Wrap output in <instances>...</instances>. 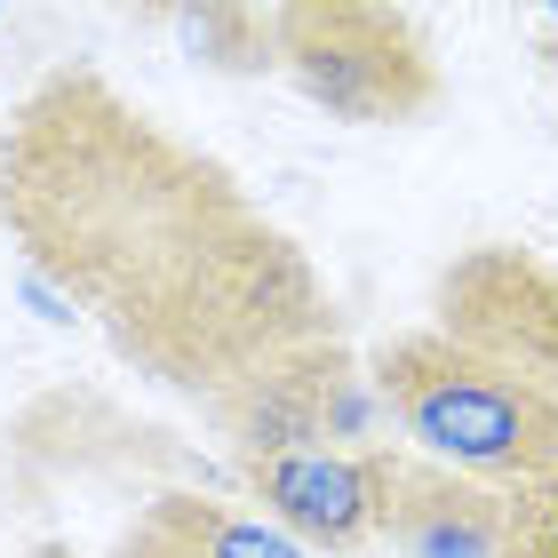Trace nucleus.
<instances>
[{
  "label": "nucleus",
  "mask_w": 558,
  "mask_h": 558,
  "mask_svg": "<svg viewBox=\"0 0 558 558\" xmlns=\"http://www.w3.org/2000/svg\"><path fill=\"white\" fill-rule=\"evenodd\" d=\"M399 463L408 447L375 439V447H303V454H271V463H232L247 502L295 535L303 550H367L391 526V495H399Z\"/></svg>",
  "instance_id": "obj_5"
},
{
  "label": "nucleus",
  "mask_w": 558,
  "mask_h": 558,
  "mask_svg": "<svg viewBox=\"0 0 558 558\" xmlns=\"http://www.w3.org/2000/svg\"><path fill=\"white\" fill-rule=\"evenodd\" d=\"M112 558H199V550H192L184 535H168V526L151 519V511H136V526L112 543Z\"/></svg>",
  "instance_id": "obj_10"
},
{
  "label": "nucleus",
  "mask_w": 558,
  "mask_h": 558,
  "mask_svg": "<svg viewBox=\"0 0 558 558\" xmlns=\"http://www.w3.org/2000/svg\"><path fill=\"white\" fill-rule=\"evenodd\" d=\"M430 327L558 399V264L519 240L463 247L430 279Z\"/></svg>",
  "instance_id": "obj_4"
},
{
  "label": "nucleus",
  "mask_w": 558,
  "mask_h": 558,
  "mask_svg": "<svg viewBox=\"0 0 558 558\" xmlns=\"http://www.w3.org/2000/svg\"><path fill=\"white\" fill-rule=\"evenodd\" d=\"M0 232L120 367L208 430L279 360L343 343L303 240L96 64L40 72L0 120Z\"/></svg>",
  "instance_id": "obj_1"
},
{
  "label": "nucleus",
  "mask_w": 558,
  "mask_h": 558,
  "mask_svg": "<svg viewBox=\"0 0 558 558\" xmlns=\"http://www.w3.org/2000/svg\"><path fill=\"white\" fill-rule=\"evenodd\" d=\"M543 57H550V72H558V16L543 24Z\"/></svg>",
  "instance_id": "obj_11"
},
{
  "label": "nucleus",
  "mask_w": 558,
  "mask_h": 558,
  "mask_svg": "<svg viewBox=\"0 0 558 558\" xmlns=\"http://www.w3.org/2000/svg\"><path fill=\"white\" fill-rule=\"evenodd\" d=\"M144 511L160 519L168 535H184L199 558H303V543H295V535H279L264 511H240V502H208V495H192V487L151 495Z\"/></svg>",
  "instance_id": "obj_7"
},
{
  "label": "nucleus",
  "mask_w": 558,
  "mask_h": 558,
  "mask_svg": "<svg viewBox=\"0 0 558 558\" xmlns=\"http://www.w3.org/2000/svg\"><path fill=\"white\" fill-rule=\"evenodd\" d=\"M384 543L399 558H502L511 550V495L478 487V478L430 463V454H408Z\"/></svg>",
  "instance_id": "obj_6"
},
{
  "label": "nucleus",
  "mask_w": 558,
  "mask_h": 558,
  "mask_svg": "<svg viewBox=\"0 0 558 558\" xmlns=\"http://www.w3.org/2000/svg\"><path fill=\"white\" fill-rule=\"evenodd\" d=\"M40 558H57V550H40Z\"/></svg>",
  "instance_id": "obj_12"
},
{
  "label": "nucleus",
  "mask_w": 558,
  "mask_h": 558,
  "mask_svg": "<svg viewBox=\"0 0 558 558\" xmlns=\"http://www.w3.org/2000/svg\"><path fill=\"white\" fill-rule=\"evenodd\" d=\"M367 391L430 463L478 487L526 495L558 478V399L447 343L439 327H399L367 351Z\"/></svg>",
  "instance_id": "obj_2"
},
{
  "label": "nucleus",
  "mask_w": 558,
  "mask_h": 558,
  "mask_svg": "<svg viewBox=\"0 0 558 558\" xmlns=\"http://www.w3.org/2000/svg\"><path fill=\"white\" fill-rule=\"evenodd\" d=\"M175 40L216 72H279V24L271 9H240V0H208V9H175Z\"/></svg>",
  "instance_id": "obj_8"
},
{
  "label": "nucleus",
  "mask_w": 558,
  "mask_h": 558,
  "mask_svg": "<svg viewBox=\"0 0 558 558\" xmlns=\"http://www.w3.org/2000/svg\"><path fill=\"white\" fill-rule=\"evenodd\" d=\"M502 558H558V478L511 495V550Z\"/></svg>",
  "instance_id": "obj_9"
},
{
  "label": "nucleus",
  "mask_w": 558,
  "mask_h": 558,
  "mask_svg": "<svg viewBox=\"0 0 558 558\" xmlns=\"http://www.w3.org/2000/svg\"><path fill=\"white\" fill-rule=\"evenodd\" d=\"M271 24H279V72L327 120L408 129V120L439 112L447 72L408 9H384V0H288V9H271Z\"/></svg>",
  "instance_id": "obj_3"
}]
</instances>
